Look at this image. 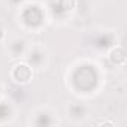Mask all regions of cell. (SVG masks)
Listing matches in <instances>:
<instances>
[{"instance_id": "1", "label": "cell", "mask_w": 127, "mask_h": 127, "mask_svg": "<svg viewBox=\"0 0 127 127\" xmlns=\"http://www.w3.org/2000/svg\"><path fill=\"white\" fill-rule=\"evenodd\" d=\"M12 75H14V78H17V81H21V82H27L29 79H30V69L26 66V64H20V66H17L15 69H14V72H12Z\"/></svg>"}]
</instances>
